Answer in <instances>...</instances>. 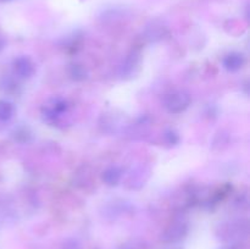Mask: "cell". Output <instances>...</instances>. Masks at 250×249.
I'll list each match as a JSON object with an SVG mask.
<instances>
[{
  "mask_svg": "<svg viewBox=\"0 0 250 249\" xmlns=\"http://www.w3.org/2000/svg\"><path fill=\"white\" fill-rule=\"evenodd\" d=\"M119 249H138V247H137L136 244H133V243H131V242H128V243L122 244V246L120 247Z\"/></svg>",
  "mask_w": 250,
  "mask_h": 249,
  "instance_id": "obj_14",
  "label": "cell"
},
{
  "mask_svg": "<svg viewBox=\"0 0 250 249\" xmlns=\"http://www.w3.org/2000/svg\"><path fill=\"white\" fill-rule=\"evenodd\" d=\"M68 104L62 98H51L42 107L44 120L48 122H55L63 112L67 110Z\"/></svg>",
  "mask_w": 250,
  "mask_h": 249,
  "instance_id": "obj_3",
  "label": "cell"
},
{
  "mask_svg": "<svg viewBox=\"0 0 250 249\" xmlns=\"http://www.w3.org/2000/svg\"><path fill=\"white\" fill-rule=\"evenodd\" d=\"M61 249H83L82 244L77 241V239H67L65 243L62 244Z\"/></svg>",
  "mask_w": 250,
  "mask_h": 249,
  "instance_id": "obj_13",
  "label": "cell"
},
{
  "mask_svg": "<svg viewBox=\"0 0 250 249\" xmlns=\"http://www.w3.org/2000/svg\"><path fill=\"white\" fill-rule=\"evenodd\" d=\"M190 104V95L186 90H175L166 95L164 106L170 114H180L185 111Z\"/></svg>",
  "mask_w": 250,
  "mask_h": 249,
  "instance_id": "obj_2",
  "label": "cell"
},
{
  "mask_svg": "<svg viewBox=\"0 0 250 249\" xmlns=\"http://www.w3.org/2000/svg\"><path fill=\"white\" fill-rule=\"evenodd\" d=\"M1 1H9V0H1Z\"/></svg>",
  "mask_w": 250,
  "mask_h": 249,
  "instance_id": "obj_16",
  "label": "cell"
},
{
  "mask_svg": "<svg viewBox=\"0 0 250 249\" xmlns=\"http://www.w3.org/2000/svg\"><path fill=\"white\" fill-rule=\"evenodd\" d=\"M139 65H141V54L137 51H132L127 59L125 60V63L122 65L121 75L122 77H133L139 70Z\"/></svg>",
  "mask_w": 250,
  "mask_h": 249,
  "instance_id": "obj_6",
  "label": "cell"
},
{
  "mask_svg": "<svg viewBox=\"0 0 250 249\" xmlns=\"http://www.w3.org/2000/svg\"><path fill=\"white\" fill-rule=\"evenodd\" d=\"M14 72L17 77L20 78H31L36 72V66H34L33 61L28 58V56H19L14 60Z\"/></svg>",
  "mask_w": 250,
  "mask_h": 249,
  "instance_id": "obj_5",
  "label": "cell"
},
{
  "mask_svg": "<svg viewBox=\"0 0 250 249\" xmlns=\"http://www.w3.org/2000/svg\"><path fill=\"white\" fill-rule=\"evenodd\" d=\"M122 177V171L121 168L117 167V166H111V167H107L106 170L103 172V181H104L105 185L107 186H117L119 182L121 181Z\"/></svg>",
  "mask_w": 250,
  "mask_h": 249,
  "instance_id": "obj_8",
  "label": "cell"
},
{
  "mask_svg": "<svg viewBox=\"0 0 250 249\" xmlns=\"http://www.w3.org/2000/svg\"><path fill=\"white\" fill-rule=\"evenodd\" d=\"M224 66L227 71L231 72H236V71L241 70L246 63V58L243 54L237 53V51H232V53L227 54L224 58Z\"/></svg>",
  "mask_w": 250,
  "mask_h": 249,
  "instance_id": "obj_7",
  "label": "cell"
},
{
  "mask_svg": "<svg viewBox=\"0 0 250 249\" xmlns=\"http://www.w3.org/2000/svg\"><path fill=\"white\" fill-rule=\"evenodd\" d=\"M5 46H6V38H5L4 34L0 32V51H1Z\"/></svg>",
  "mask_w": 250,
  "mask_h": 249,
  "instance_id": "obj_15",
  "label": "cell"
},
{
  "mask_svg": "<svg viewBox=\"0 0 250 249\" xmlns=\"http://www.w3.org/2000/svg\"><path fill=\"white\" fill-rule=\"evenodd\" d=\"M216 234L221 241L239 242L248 234V224L246 221H229L217 227Z\"/></svg>",
  "mask_w": 250,
  "mask_h": 249,
  "instance_id": "obj_1",
  "label": "cell"
},
{
  "mask_svg": "<svg viewBox=\"0 0 250 249\" xmlns=\"http://www.w3.org/2000/svg\"><path fill=\"white\" fill-rule=\"evenodd\" d=\"M15 107L12 103L0 99V121H9L14 116Z\"/></svg>",
  "mask_w": 250,
  "mask_h": 249,
  "instance_id": "obj_9",
  "label": "cell"
},
{
  "mask_svg": "<svg viewBox=\"0 0 250 249\" xmlns=\"http://www.w3.org/2000/svg\"><path fill=\"white\" fill-rule=\"evenodd\" d=\"M70 76L72 80L78 81V82H80V81H84L85 78H87L88 73H87V70H85L82 65L73 63V65H71L70 67Z\"/></svg>",
  "mask_w": 250,
  "mask_h": 249,
  "instance_id": "obj_10",
  "label": "cell"
},
{
  "mask_svg": "<svg viewBox=\"0 0 250 249\" xmlns=\"http://www.w3.org/2000/svg\"><path fill=\"white\" fill-rule=\"evenodd\" d=\"M165 31L166 28L161 26V24L156 26L155 23H153L150 27H148V29H146V36H148L146 38H149L150 41H158V39L163 38Z\"/></svg>",
  "mask_w": 250,
  "mask_h": 249,
  "instance_id": "obj_11",
  "label": "cell"
},
{
  "mask_svg": "<svg viewBox=\"0 0 250 249\" xmlns=\"http://www.w3.org/2000/svg\"><path fill=\"white\" fill-rule=\"evenodd\" d=\"M164 137H165V141L167 142L168 144H171V145H175V144H177L178 142H180V137H178V134L176 133L175 131H172V129L166 131Z\"/></svg>",
  "mask_w": 250,
  "mask_h": 249,
  "instance_id": "obj_12",
  "label": "cell"
},
{
  "mask_svg": "<svg viewBox=\"0 0 250 249\" xmlns=\"http://www.w3.org/2000/svg\"><path fill=\"white\" fill-rule=\"evenodd\" d=\"M188 233V225L183 221L171 224L161 234V241L165 243H178L183 241Z\"/></svg>",
  "mask_w": 250,
  "mask_h": 249,
  "instance_id": "obj_4",
  "label": "cell"
}]
</instances>
